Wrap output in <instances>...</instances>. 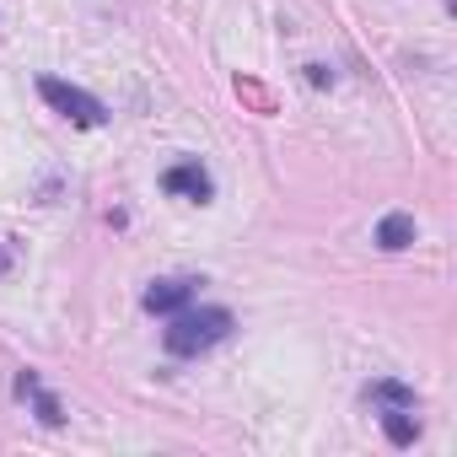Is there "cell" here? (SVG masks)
I'll return each instance as SVG.
<instances>
[{
    "label": "cell",
    "mask_w": 457,
    "mask_h": 457,
    "mask_svg": "<svg viewBox=\"0 0 457 457\" xmlns=\"http://www.w3.org/2000/svg\"><path fill=\"white\" fill-rule=\"evenodd\" d=\"M162 188H167V194H183V199H194V204H204V199L215 194V183H210V172H204L199 162L167 167V172H162Z\"/></svg>",
    "instance_id": "3957f363"
},
{
    "label": "cell",
    "mask_w": 457,
    "mask_h": 457,
    "mask_svg": "<svg viewBox=\"0 0 457 457\" xmlns=\"http://www.w3.org/2000/svg\"><path fill=\"white\" fill-rule=\"evenodd\" d=\"M366 398H371L382 414H387V409H414V387H403V382H371Z\"/></svg>",
    "instance_id": "ba28073f"
},
{
    "label": "cell",
    "mask_w": 457,
    "mask_h": 457,
    "mask_svg": "<svg viewBox=\"0 0 457 457\" xmlns=\"http://www.w3.org/2000/svg\"><path fill=\"white\" fill-rule=\"evenodd\" d=\"M0 270H6V253H0Z\"/></svg>",
    "instance_id": "9c48e42d"
},
{
    "label": "cell",
    "mask_w": 457,
    "mask_h": 457,
    "mask_svg": "<svg viewBox=\"0 0 457 457\" xmlns=\"http://www.w3.org/2000/svg\"><path fill=\"white\" fill-rule=\"evenodd\" d=\"M226 334H232V312L226 307H183V312H172V323H167V334H162V345H167V355H204V350H215Z\"/></svg>",
    "instance_id": "6da1fadb"
},
{
    "label": "cell",
    "mask_w": 457,
    "mask_h": 457,
    "mask_svg": "<svg viewBox=\"0 0 457 457\" xmlns=\"http://www.w3.org/2000/svg\"><path fill=\"white\" fill-rule=\"evenodd\" d=\"M409 243H414V215L393 210V215L377 220V248H382V253H403Z\"/></svg>",
    "instance_id": "5b68a950"
},
{
    "label": "cell",
    "mask_w": 457,
    "mask_h": 457,
    "mask_svg": "<svg viewBox=\"0 0 457 457\" xmlns=\"http://www.w3.org/2000/svg\"><path fill=\"white\" fill-rule=\"evenodd\" d=\"M382 430H387L393 446H414V441H420V420H414V409H387V414H382Z\"/></svg>",
    "instance_id": "52a82bcc"
},
{
    "label": "cell",
    "mask_w": 457,
    "mask_h": 457,
    "mask_svg": "<svg viewBox=\"0 0 457 457\" xmlns=\"http://www.w3.org/2000/svg\"><path fill=\"white\" fill-rule=\"evenodd\" d=\"M17 393H22V398H33V409H38V420H44V425H65V409H60V398H54V393H49V387H44L33 371H22V377H17Z\"/></svg>",
    "instance_id": "8992f818"
},
{
    "label": "cell",
    "mask_w": 457,
    "mask_h": 457,
    "mask_svg": "<svg viewBox=\"0 0 457 457\" xmlns=\"http://www.w3.org/2000/svg\"><path fill=\"white\" fill-rule=\"evenodd\" d=\"M194 286L199 280H156L140 302H145V312H156V318H172V312H183L188 302H194Z\"/></svg>",
    "instance_id": "277c9868"
},
{
    "label": "cell",
    "mask_w": 457,
    "mask_h": 457,
    "mask_svg": "<svg viewBox=\"0 0 457 457\" xmlns=\"http://www.w3.org/2000/svg\"><path fill=\"white\" fill-rule=\"evenodd\" d=\"M38 92H44V103H49L54 113H65V119L81 124V129H97V124L108 119V108H103L92 92H81V87H71V81H60V76H44Z\"/></svg>",
    "instance_id": "7a4b0ae2"
}]
</instances>
